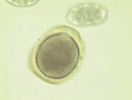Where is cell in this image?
<instances>
[{
  "mask_svg": "<svg viewBox=\"0 0 132 100\" xmlns=\"http://www.w3.org/2000/svg\"><path fill=\"white\" fill-rule=\"evenodd\" d=\"M47 37L38 47L36 56L38 68L45 81L58 84L70 78L80 55L76 32L66 26Z\"/></svg>",
  "mask_w": 132,
  "mask_h": 100,
  "instance_id": "obj_1",
  "label": "cell"
}]
</instances>
